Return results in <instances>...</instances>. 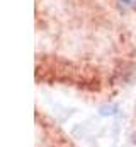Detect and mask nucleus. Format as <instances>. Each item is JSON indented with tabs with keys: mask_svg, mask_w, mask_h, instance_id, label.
Listing matches in <instances>:
<instances>
[{
	"mask_svg": "<svg viewBox=\"0 0 136 147\" xmlns=\"http://www.w3.org/2000/svg\"><path fill=\"white\" fill-rule=\"evenodd\" d=\"M117 5L121 9H133L136 7V0H117Z\"/></svg>",
	"mask_w": 136,
	"mask_h": 147,
	"instance_id": "1",
	"label": "nucleus"
}]
</instances>
